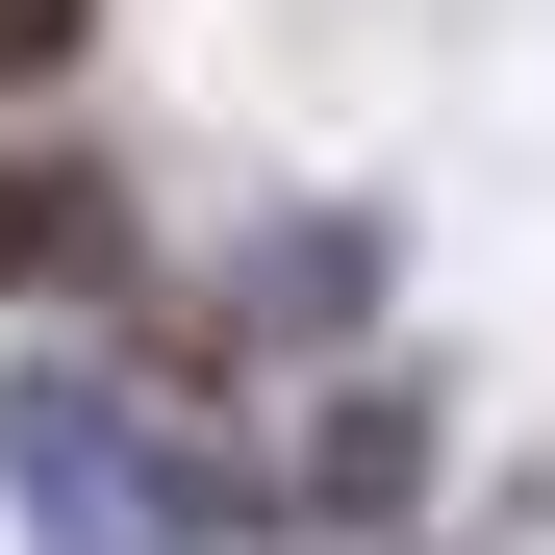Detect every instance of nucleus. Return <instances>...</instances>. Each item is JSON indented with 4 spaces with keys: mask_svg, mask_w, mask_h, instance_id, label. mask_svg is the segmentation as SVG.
Masks as SVG:
<instances>
[{
    "mask_svg": "<svg viewBox=\"0 0 555 555\" xmlns=\"http://www.w3.org/2000/svg\"><path fill=\"white\" fill-rule=\"evenodd\" d=\"M76 51H102V0H0V102H51Z\"/></svg>",
    "mask_w": 555,
    "mask_h": 555,
    "instance_id": "nucleus-5",
    "label": "nucleus"
},
{
    "mask_svg": "<svg viewBox=\"0 0 555 555\" xmlns=\"http://www.w3.org/2000/svg\"><path fill=\"white\" fill-rule=\"evenodd\" d=\"M0 304H127V203H102V152H0Z\"/></svg>",
    "mask_w": 555,
    "mask_h": 555,
    "instance_id": "nucleus-4",
    "label": "nucleus"
},
{
    "mask_svg": "<svg viewBox=\"0 0 555 555\" xmlns=\"http://www.w3.org/2000/svg\"><path fill=\"white\" fill-rule=\"evenodd\" d=\"M429 379H379V353H328V404L304 429H278V530H304V555H404L429 530Z\"/></svg>",
    "mask_w": 555,
    "mask_h": 555,
    "instance_id": "nucleus-2",
    "label": "nucleus"
},
{
    "mask_svg": "<svg viewBox=\"0 0 555 555\" xmlns=\"http://www.w3.org/2000/svg\"><path fill=\"white\" fill-rule=\"evenodd\" d=\"M203 353H278V379H328V353H379V228L304 203V228H253L203 278Z\"/></svg>",
    "mask_w": 555,
    "mask_h": 555,
    "instance_id": "nucleus-3",
    "label": "nucleus"
},
{
    "mask_svg": "<svg viewBox=\"0 0 555 555\" xmlns=\"http://www.w3.org/2000/svg\"><path fill=\"white\" fill-rule=\"evenodd\" d=\"M0 505H26L51 555H177V429H152V379L0 353Z\"/></svg>",
    "mask_w": 555,
    "mask_h": 555,
    "instance_id": "nucleus-1",
    "label": "nucleus"
}]
</instances>
